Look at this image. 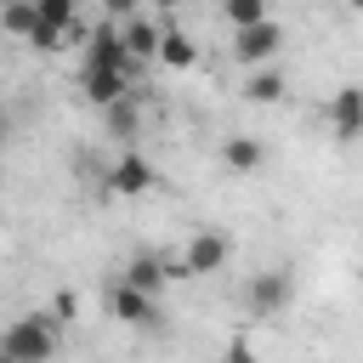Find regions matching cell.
Listing matches in <instances>:
<instances>
[{
    "instance_id": "6da1fadb",
    "label": "cell",
    "mask_w": 363,
    "mask_h": 363,
    "mask_svg": "<svg viewBox=\"0 0 363 363\" xmlns=\"http://www.w3.org/2000/svg\"><path fill=\"white\" fill-rule=\"evenodd\" d=\"M51 352H57L51 312H23L0 329V363H51Z\"/></svg>"
},
{
    "instance_id": "7a4b0ae2",
    "label": "cell",
    "mask_w": 363,
    "mask_h": 363,
    "mask_svg": "<svg viewBox=\"0 0 363 363\" xmlns=\"http://www.w3.org/2000/svg\"><path fill=\"white\" fill-rule=\"evenodd\" d=\"M227 261H233V238L216 233V227H199V233L187 238V250H182V278H210V272H221Z\"/></svg>"
},
{
    "instance_id": "3957f363",
    "label": "cell",
    "mask_w": 363,
    "mask_h": 363,
    "mask_svg": "<svg viewBox=\"0 0 363 363\" xmlns=\"http://www.w3.org/2000/svg\"><path fill=\"white\" fill-rule=\"evenodd\" d=\"M278 51H284V28H278L272 17H267V23H250V28L233 34V57L250 62V68H272Z\"/></svg>"
},
{
    "instance_id": "277c9868",
    "label": "cell",
    "mask_w": 363,
    "mask_h": 363,
    "mask_svg": "<svg viewBox=\"0 0 363 363\" xmlns=\"http://www.w3.org/2000/svg\"><path fill=\"white\" fill-rule=\"evenodd\" d=\"M289 295H295V284H289V272H278V267H267V272H255V278H250V289H244V306H250L255 318H278V312L289 306Z\"/></svg>"
},
{
    "instance_id": "5b68a950",
    "label": "cell",
    "mask_w": 363,
    "mask_h": 363,
    "mask_svg": "<svg viewBox=\"0 0 363 363\" xmlns=\"http://www.w3.org/2000/svg\"><path fill=\"white\" fill-rule=\"evenodd\" d=\"M159 176H153V164L136 153V147H125L113 164H108V193H119V199H136V193H147Z\"/></svg>"
},
{
    "instance_id": "8992f818",
    "label": "cell",
    "mask_w": 363,
    "mask_h": 363,
    "mask_svg": "<svg viewBox=\"0 0 363 363\" xmlns=\"http://www.w3.org/2000/svg\"><path fill=\"white\" fill-rule=\"evenodd\" d=\"M108 312L119 318V323H130V329H159V301L153 295H142V289H130V284H113V295H108Z\"/></svg>"
},
{
    "instance_id": "52a82bcc",
    "label": "cell",
    "mask_w": 363,
    "mask_h": 363,
    "mask_svg": "<svg viewBox=\"0 0 363 363\" xmlns=\"http://www.w3.org/2000/svg\"><path fill=\"white\" fill-rule=\"evenodd\" d=\"M85 68H130V74H136V62H130V51H125V40H119V23L91 28V40H85Z\"/></svg>"
},
{
    "instance_id": "ba28073f",
    "label": "cell",
    "mask_w": 363,
    "mask_h": 363,
    "mask_svg": "<svg viewBox=\"0 0 363 363\" xmlns=\"http://www.w3.org/2000/svg\"><path fill=\"white\" fill-rule=\"evenodd\" d=\"M130 79H136L130 68H85V74H79V85H85V102H96V108H113L119 96H130V91H136Z\"/></svg>"
},
{
    "instance_id": "9c48e42d",
    "label": "cell",
    "mask_w": 363,
    "mask_h": 363,
    "mask_svg": "<svg viewBox=\"0 0 363 363\" xmlns=\"http://www.w3.org/2000/svg\"><path fill=\"white\" fill-rule=\"evenodd\" d=\"M164 278H182V261L130 255V261H125V272H119V284H130V289H142V295H159V289H164Z\"/></svg>"
},
{
    "instance_id": "30bf717a",
    "label": "cell",
    "mask_w": 363,
    "mask_h": 363,
    "mask_svg": "<svg viewBox=\"0 0 363 363\" xmlns=\"http://www.w3.org/2000/svg\"><path fill=\"white\" fill-rule=\"evenodd\" d=\"M329 125H335V142H357L363 136V85H340L335 91Z\"/></svg>"
},
{
    "instance_id": "8fae6325",
    "label": "cell",
    "mask_w": 363,
    "mask_h": 363,
    "mask_svg": "<svg viewBox=\"0 0 363 363\" xmlns=\"http://www.w3.org/2000/svg\"><path fill=\"white\" fill-rule=\"evenodd\" d=\"M119 40H125L130 62H147V57H159V40H164V28H159L153 17H130V23H119Z\"/></svg>"
},
{
    "instance_id": "7c38bea8",
    "label": "cell",
    "mask_w": 363,
    "mask_h": 363,
    "mask_svg": "<svg viewBox=\"0 0 363 363\" xmlns=\"http://www.w3.org/2000/svg\"><path fill=\"white\" fill-rule=\"evenodd\" d=\"M261 159H267L261 136H227V142H221V164H227V170H238V176L261 170Z\"/></svg>"
},
{
    "instance_id": "4fadbf2b",
    "label": "cell",
    "mask_w": 363,
    "mask_h": 363,
    "mask_svg": "<svg viewBox=\"0 0 363 363\" xmlns=\"http://www.w3.org/2000/svg\"><path fill=\"white\" fill-rule=\"evenodd\" d=\"M108 113V130L119 136V142H136V130H142V102H136V91L130 96H119L113 108H102Z\"/></svg>"
},
{
    "instance_id": "5bb4252c",
    "label": "cell",
    "mask_w": 363,
    "mask_h": 363,
    "mask_svg": "<svg viewBox=\"0 0 363 363\" xmlns=\"http://www.w3.org/2000/svg\"><path fill=\"white\" fill-rule=\"evenodd\" d=\"M272 17V0H221V23L238 34V28H250V23H267Z\"/></svg>"
},
{
    "instance_id": "9a60e30c",
    "label": "cell",
    "mask_w": 363,
    "mask_h": 363,
    "mask_svg": "<svg viewBox=\"0 0 363 363\" xmlns=\"http://www.w3.org/2000/svg\"><path fill=\"white\" fill-rule=\"evenodd\" d=\"M159 62H164V68H193V62H199V45H193L182 28H164V40H159Z\"/></svg>"
},
{
    "instance_id": "2e32d148",
    "label": "cell",
    "mask_w": 363,
    "mask_h": 363,
    "mask_svg": "<svg viewBox=\"0 0 363 363\" xmlns=\"http://www.w3.org/2000/svg\"><path fill=\"white\" fill-rule=\"evenodd\" d=\"M284 91H289V85H284V74H278V68H255V74L244 79V96H250V102H261V108H267V102H278Z\"/></svg>"
},
{
    "instance_id": "e0dca14e",
    "label": "cell",
    "mask_w": 363,
    "mask_h": 363,
    "mask_svg": "<svg viewBox=\"0 0 363 363\" xmlns=\"http://www.w3.org/2000/svg\"><path fill=\"white\" fill-rule=\"evenodd\" d=\"M34 17L51 23V28H62L68 40L79 34V11H74V0H34Z\"/></svg>"
},
{
    "instance_id": "ac0fdd59",
    "label": "cell",
    "mask_w": 363,
    "mask_h": 363,
    "mask_svg": "<svg viewBox=\"0 0 363 363\" xmlns=\"http://www.w3.org/2000/svg\"><path fill=\"white\" fill-rule=\"evenodd\" d=\"M0 28H6L11 40H28V28H34V0H6V6H0Z\"/></svg>"
},
{
    "instance_id": "d6986e66",
    "label": "cell",
    "mask_w": 363,
    "mask_h": 363,
    "mask_svg": "<svg viewBox=\"0 0 363 363\" xmlns=\"http://www.w3.org/2000/svg\"><path fill=\"white\" fill-rule=\"evenodd\" d=\"M62 40H68L62 28H51V23L34 17V28H28V45H34V51H62Z\"/></svg>"
},
{
    "instance_id": "ffe728a7",
    "label": "cell",
    "mask_w": 363,
    "mask_h": 363,
    "mask_svg": "<svg viewBox=\"0 0 363 363\" xmlns=\"http://www.w3.org/2000/svg\"><path fill=\"white\" fill-rule=\"evenodd\" d=\"M142 6H147V0H102V11H108L113 23H130V17H142Z\"/></svg>"
},
{
    "instance_id": "44dd1931",
    "label": "cell",
    "mask_w": 363,
    "mask_h": 363,
    "mask_svg": "<svg viewBox=\"0 0 363 363\" xmlns=\"http://www.w3.org/2000/svg\"><path fill=\"white\" fill-rule=\"evenodd\" d=\"M147 6H153V11H176L182 0H147Z\"/></svg>"
},
{
    "instance_id": "7402d4cb",
    "label": "cell",
    "mask_w": 363,
    "mask_h": 363,
    "mask_svg": "<svg viewBox=\"0 0 363 363\" xmlns=\"http://www.w3.org/2000/svg\"><path fill=\"white\" fill-rule=\"evenodd\" d=\"M233 363H250V346H233Z\"/></svg>"
},
{
    "instance_id": "603a6c76",
    "label": "cell",
    "mask_w": 363,
    "mask_h": 363,
    "mask_svg": "<svg viewBox=\"0 0 363 363\" xmlns=\"http://www.w3.org/2000/svg\"><path fill=\"white\" fill-rule=\"evenodd\" d=\"M0 142H6V108H0Z\"/></svg>"
},
{
    "instance_id": "cb8c5ba5",
    "label": "cell",
    "mask_w": 363,
    "mask_h": 363,
    "mask_svg": "<svg viewBox=\"0 0 363 363\" xmlns=\"http://www.w3.org/2000/svg\"><path fill=\"white\" fill-rule=\"evenodd\" d=\"M346 6H352V11H363V0H346Z\"/></svg>"
},
{
    "instance_id": "d4e9b609",
    "label": "cell",
    "mask_w": 363,
    "mask_h": 363,
    "mask_svg": "<svg viewBox=\"0 0 363 363\" xmlns=\"http://www.w3.org/2000/svg\"><path fill=\"white\" fill-rule=\"evenodd\" d=\"M357 284H363V272H357Z\"/></svg>"
},
{
    "instance_id": "484cf974",
    "label": "cell",
    "mask_w": 363,
    "mask_h": 363,
    "mask_svg": "<svg viewBox=\"0 0 363 363\" xmlns=\"http://www.w3.org/2000/svg\"><path fill=\"white\" fill-rule=\"evenodd\" d=\"M0 6H6V0H0Z\"/></svg>"
}]
</instances>
